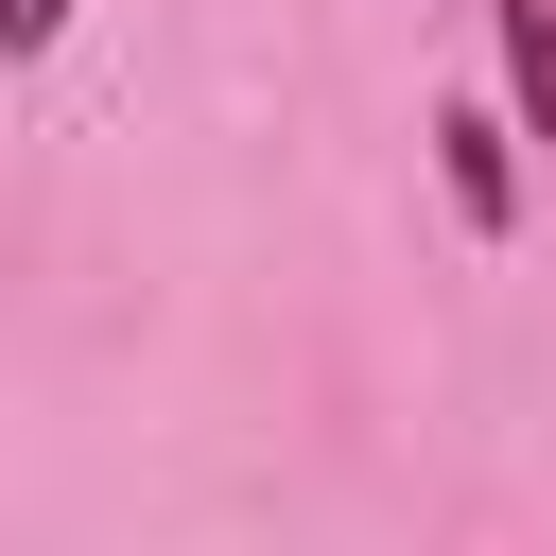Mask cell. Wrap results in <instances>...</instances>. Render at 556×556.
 <instances>
[{"label":"cell","mask_w":556,"mask_h":556,"mask_svg":"<svg viewBox=\"0 0 556 556\" xmlns=\"http://www.w3.org/2000/svg\"><path fill=\"white\" fill-rule=\"evenodd\" d=\"M434 156H452V208H469V226H521V156H504V122H486V104H452V122H434Z\"/></svg>","instance_id":"cell-1"},{"label":"cell","mask_w":556,"mask_h":556,"mask_svg":"<svg viewBox=\"0 0 556 556\" xmlns=\"http://www.w3.org/2000/svg\"><path fill=\"white\" fill-rule=\"evenodd\" d=\"M504 17V104H521V139H556V0H486Z\"/></svg>","instance_id":"cell-2"},{"label":"cell","mask_w":556,"mask_h":556,"mask_svg":"<svg viewBox=\"0 0 556 556\" xmlns=\"http://www.w3.org/2000/svg\"><path fill=\"white\" fill-rule=\"evenodd\" d=\"M52 35H70V0H0V70H17V52H52Z\"/></svg>","instance_id":"cell-3"}]
</instances>
